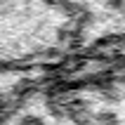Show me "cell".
<instances>
[{
    "instance_id": "6da1fadb",
    "label": "cell",
    "mask_w": 125,
    "mask_h": 125,
    "mask_svg": "<svg viewBox=\"0 0 125 125\" xmlns=\"http://www.w3.org/2000/svg\"><path fill=\"white\" fill-rule=\"evenodd\" d=\"M69 31L71 12L54 0H0V59H38Z\"/></svg>"
}]
</instances>
